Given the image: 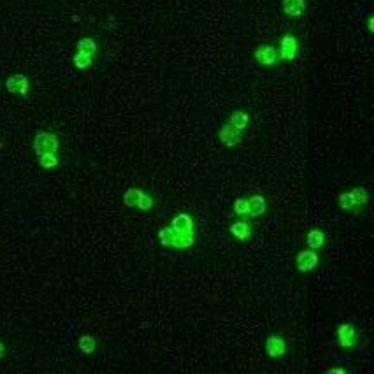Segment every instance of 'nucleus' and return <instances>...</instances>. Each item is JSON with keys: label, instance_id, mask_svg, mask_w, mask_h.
<instances>
[{"label": "nucleus", "instance_id": "nucleus-24", "mask_svg": "<svg viewBox=\"0 0 374 374\" xmlns=\"http://www.w3.org/2000/svg\"><path fill=\"white\" fill-rule=\"evenodd\" d=\"M234 213L237 216L248 215V200L246 198H237V200L234 202Z\"/></svg>", "mask_w": 374, "mask_h": 374}, {"label": "nucleus", "instance_id": "nucleus-8", "mask_svg": "<svg viewBox=\"0 0 374 374\" xmlns=\"http://www.w3.org/2000/svg\"><path fill=\"white\" fill-rule=\"evenodd\" d=\"M265 352L270 358H280L286 353V343L280 335H270L265 341Z\"/></svg>", "mask_w": 374, "mask_h": 374}, {"label": "nucleus", "instance_id": "nucleus-5", "mask_svg": "<svg viewBox=\"0 0 374 374\" xmlns=\"http://www.w3.org/2000/svg\"><path fill=\"white\" fill-rule=\"evenodd\" d=\"M255 60H257L260 65H265V67H270V65H274L276 62H280L276 48H274V46H270V44L258 46L257 51H255Z\"/></svg>", "mask_w": 374, "mask_h": 374}, {"label": "nucleus", "instance_id": "nucleus-3", "mask_svg": "<svg viewBox=\"0 0 374 374\" xmlns=\"http://www.w3.org/2000/svg\"><path fill=\"white\" fill-rule=\"evenodd\" d=\"M297 51H299V43H297L295 36H292V33H285L280 41L278 58L285 60V62H292V60H295Z\"/></svg>", "mask_w": 374, "mask_h": 374}, {"label": "nucleus", "instance_id": "nucleus-14", "mask_svg": "<svg viewBox=\"0 0 374 374\" xmlns=\"http://www.w3.org/2000/svg\"><path fill=\"white\" fill-rule=\"evenodd\" d=\"M228 123L232 125L237 130H244V128L250 125V114L244 113V111H234L228 118Z\"/></svg>", "mask_w": 374, "mask_h": 374}, {"label": "nucleus", "instance_id": "nucleus-27", "mask_svg": "<svg viewBox=\"0 0 374 374\" xmlns=\"http://www.w3.org/2000/svg\"><path fill=\"white\" fill-rule=\"evenodd\" d=\"M4 355H6V346H4L2 343H0V358H2Z\"/></svg>", "mask_w": 374, "mask_h": 374}, {"label": "nucleus", "instance_id": "nucleus-7", "mask_svg": "<svg viewBox=\"0 0 374 374\" xmlns=\"http://www.w3.org/2000/svg\"><path fill=\"white\" fill-rule=\"evenodd\" d=\"M218 137H220V141H221V143H223L227 148H234V146H237V144L243 141V133H241V130L234 128L230 123H225L223 127L220 128Z\"/></svg>", "mask_w": 374, "mask_h": 374}, {"label": "nucleus", "instance_id": "nucleus-16", "mask_svg": "<svg viewBox=\"0 0 374 374\" xmlns=\"http://www.w3.org/2000/svg\"><path fill=\"white\" fill-rule=\"evenodd\" d=\"M78 51L85 53V55L93 56L95 53H97V43H95L93 39H90V37H86V39H81L78 43Z\"/></svg>", "mask_w": 374, "mask_h": 374}, {"label": "nucleus", "instance_id": "nucleus-25", "mask_svg": "<svg viewBox=\"0 0 374 374\" xmlns=\"http://www.w3.org/2000/svg\"><path fill=\"white\" fill-rule=\"evenodd\" d=\"M327 372H329V374H346L345 369H341V367H335V369H327Z\"/></svg>", "mask_w": 374, "mask_h": 374}, {"label": "nucleus", "instance_id": "nucleus-1", "mask_svg": "<svg viewBox=\"0 0 374 374\" xmlns=\"http://www.w3.org/2000/svg\"><path fill=\"white\" fill-rule=\"evenodd\" d=\"M158 237L162 246H171L174 250H186V248H192L193 243H195V232L176 230L173 227H165L158 232Z\"/></svg>", "mask_w": 374, "mask_h": 374}, {"label": "nucleus", "instance_id": "nucleus-11", "mask_svg": "<svg viewBox=\"0 0 374 374\" xmlns=\"http://www.w3.org/2000/svg\"><path fill=\"white\" fill-rule=\"evenodd\" d=\"M246 200H248V215H250L251 218H258V216H262L267 211L265 197L253 195V197L246 198Z\"/></svg>", "mask_w": 374, "mask_h": 374}, {"label": "nucleus", "instance_id": "nucleus-23", "mask_svg": "<svg viewBox=\"0 0 374 374\" xmlns=\"http://www.w3.org/2000/svg\"><path fill=\"white\" fill-rule=\"evenodd\" d=\"M339 206H341L343 209H346V211H352V209L355 208L352 193H350V192L341 193V195H339Z\"/></svg>", "mask_w": 374, "mask_h": 374}, {"label": "nucleus", "instance_id": "nucleus-17", "mask_svg": "<svg viewBox=\"0 0 374 374\" xmlns=\"http://www.w3.org/2000/svg\"><path fill=\"white\" fill-rule=\"evenodd\" d=\"M350 193H352V198H353L355 206H365L369 202V195H367V190H365V188L357 186V188H353Z\"/></svg>", "mask_w": 374, "mask_h": 374}, {"label": "nucleus", "instance_id": "nucleus-20", "mask_svg": "<svg viewBox=\"0 0 374 374\" xmlns=\"http://www.w3.org/2000/svg\"><path fill=\"white\" fill-rule=\"evenodd\" d=\"M74 65L78 67L79 71H86V69H90V65H91V56L78 51V55L74 56Z\"/></svg>", "mask_w": 374, "mask_h": 374}, {"label": "nucleus", "instance_id": "nucleus-2", "mask_svg": "<svg viewBox=\"0 0 374 374\" xmlns=\"http://www.w3.org/2000/svg\"><path fill=\"white\" fill-rule=\"evenodd\" d=\"M58 139L56 135L48 132H39L36 137H33V150H36L37 155L43 153H56L58 151Z\"/></svg>", "mask_w": 374, "mask_h": 374}, {"label": "nucleus", "instance_id": "nucleus-19", "mask_svg": "<svg viewBox=\"0 0 374 374\" xmlns=\"http://www.w3.org/2000/svg\"><path fill=\"white\" fill-rule=\"evenodd\" d=\"M79 348H81L83 353L90 355L95 352V348H97V341H95L91 335H83V337L79 339Z\"/></svg>", "mask_w": 374, "mask_h": 374}, {"label": "nucleus", "instance_id": "nucleus-26", "mask_svg": "<svg viewBox=\"0 0 374 374\" xmlns=\"http://www.w3.org/2000/svg\"><path fill=\"white\" fill-rule=\"evenodd\" d=\"M369 32H374V18H369Z\"/></svg>", "mask_w": 374, "mask_h": 374}, {"label": "nucleus", "instance_id": "nucleus-12", "mask_svg": "<svg viewBox=\"0 0 374 374\" xmlns=\"http://www.w3.org/2000/svg\"><path fill=\"white\" fill-rule=\"evenodd\" d=\"M171 227L176 228V230H186V232H195V223H193L192 216L186 215V213H181V215L174 216Z\"/></svg>", "mask_w": 374, "mask_h": 374}, {"label": "nucleus", "instance_id": "nucleus-15", "mask_svg": "<svg viewBox=\"0 0 374 374\" xmlns=\"http://www.w3.org/2000/svg\"><path fill=\"white\" fill-rule=\"evenodd\" d=\"M323 244H325V234H323L322 230H318V228H313V230H309L308 246L311 248V250H318V248H322Z\"/></svg>", "mask_w": 374, "mask_h": 374}, {"label": "nucleus", "instance_id": "nucleus-18", "mask_svg": "<svg viewBox=\"0 0 374 374\" xmlns=\"http://www.w3.org/2000/svg\"><path fill=\"white\" fill-rule=\"evenodd\" d=\"M141 193H143V190H139V188H130V190H127V193H125V197H123L125 206H127V208H135L137 202H139Z\"/></svg>", "mask_w": 374, "mask_h": 374}, {"label": "nucleus", "instance_id": "nucleus-6", "mask_svg": "<svg viewBox=\"0 0 374 374\" xmlns=\"http://www.w3.org/2000/svg\"><path fill=\"white\" fill-rule=\"evenodd\" d=\"M318 265V255H316V250H304L297 255V270L299 273H309L315 267Z\"/></svg>", "mask_w": 374, "mask_h": 374}, {"label": "nucleus", "instance_id": "nucleus-22", "mask_svg": "<svg viewBox=\"0 0 374 374\" xmlns=\"http://www.w3.org/2000/svg\"><path fill=\"white\" fill-rule=\"evenodd\" d=\"M135 208H139L141 211H150V209H153V208H155V200H153V197L146 195V193L143 192V193H141L139 202H137Z\"/></svg>", "mask_w": 374, "mask_h": 374}, {"label": "nucleus", "instance_id": "nucleus-21", "mask_svg": "<svg viewBox=\"0 0 374 374\" xmlns=\"http://www.w3.org/2000/svg\"><path fill=\"white\" fill-rule=\"evenodd\" d=\"M41 156V167L44 169H53V167L58 165V156L56 153H43Z\"/></svg>", "mask_w": 374, "mask_h": 374}, {"label": "nucleus", "instance_id": "nucleus-9", "mask_svg": "<svg viewBox=\"0 0 374 374\" xmlns=\"http://www.w3.org/2000/svg\"><path fill=\"white\" fill-rule=\"evenodd\" d=\"M6 88L11 93H18L21 97H26V93H28V79L23 74H14L6 81Z\"/></svg>", "mask_w": 374, "mask_h": 374}, {"label": "nucleus", "instance_id": "nucleus-4", "mask_svg": "<svg viewBox=\"0 0 374 374\" xmlns=\"http://www.w3.org/2000/svg\"><path fill=\"white\" fill-rule=\"evenodd\" d=\"M337 341H339V345H341L343 348H346V350L355 348V346H357V343H358L357 329H355L352 323H343V325H339Z\"/></svg>", "mask_w": 374, "mask_h": 374}, {"label": "nucleus", "instance_id": "nucleus-10", "mask_svg": "<svg viewBox=\"0 0 374 374\" xmlns=\"http://www.w3.org/2000/svg\"><path fill=\"white\" fill-rule=\"evenodd\" d=\"M281 7L286 16L300 18L306 11V0H281Z\"/></svg>", "mask_w": 374, "mask_h": 374}, {"label": "nucleus", "instance_id": "nucleus-13", "mask_svg": "<svg viewBox=\"0 0 374 374\" xmlns=\"http://www.w3.org/2000/svg\"><path fill=\"white\" fill-rule=\"evenodd\" d=\"M230 234L237 237L239 241H246L251 235V225L246 223V221H235V223L230 225Z\"/></svg>", "mask_w": 374, "mask_h": 374}]
</instances>
